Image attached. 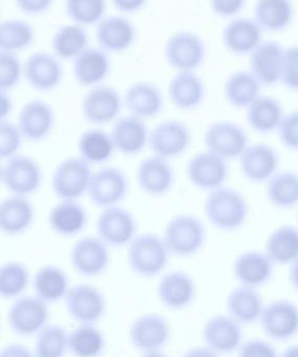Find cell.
<instances>
[{
    "instance_id": "cell-1",
    "label": "cell",
    "mask_w": 298,
    "mask_h": 357,
    "mask_svg": "<svg viewBox=\"0 0 298 357\" xmlns=\"http://www.w3.org/2000/svg\"><path fill=\"white\" fill-rule=\"evenodd\" d=\"M203 211L214 228L222 232H236L249 220V205L240 191L222 186L207 193Z\"/></svg>"
},
{
    "instance_id": "cell-2",
    "label": "cell",
    "mask_w": 298,
    "mask_h": 357,
    "mask_svg": "<svg viewBox=\"0 0 298 357\" xmlns=\"http://www.w3.org/2000/svg\"><path fill=\"white\" fill-rule=\"evenodd\" d=\"M170 255L190 258L197 255L207 241V229L201 218L189 213L178 214L168 220L162 235Z\"/></svg>"
},
{
    "instance_id": "cell-3",
    "label": "cell",
    "mask_w": 298,
    "mask_h": 357,
    "mask_svg": "<svg viewBox=\"0 0 298 357\" xmlns=\"http://www.w3.org/2000/svg\"><path fill=\"white\" fill-rule=\"evenodd\" d=\"M170 256L163 238L155 233L137 234L127 247V266L141 278H155L163 274Z\"/></svg>"
},
{
    "instance_id": "cell-4",
    "label": "cell",
    "mask_w": 298,
    "mask_h": 357,
    "mask_svg": "<svg viewBox=\"0 0 298 357\" xmlns=\"http://www.w3.org/2000/svg\"><path fill=\"white\" fill-rule=\"evenodd\" d=\"M48 304L35 295H23L13 300L6 314L8 328L21 337H36L49 324Z\"/></svg>"
},
{
    "instance_id": "cell-5",
    "label": "cell",
    "mask_w": 298,
    "mask_h": 357,
    "mask_svg": "<svg viewBox=\"0 0 298 357\" xmlns=\"http://www.w3.org/2000/svg\"><path fill=\"white\" fill-rule=\"evenodd\" d=\"M164 56L176 73H195L205 62L207 47L203 38L197 33L176 31L166 41Z\"/></svg>"
},
{
    "instance_id": "cell-6",
    "label": "cell",
    "mask_w": 298,
    "mask_h": 357,
    "mask_svg": "<svg viewBox=\"0 0 298 357\" xmlns=\"http://www.w3.org/2000/svg\"><path fill=\"white\" fill-rule=\"evenodd\" d=\"M192 133L180 119H166L149 131L148 146L155 156L166 160L180 158L190 148Z\"/></svg>"
},
{
    "instance_id": "cell-7",
    "label": "cell",
    "mask_w": 298,
    "mask_h": 357,
    "mask_svg": "<svg viewBox=\"0 0 298 357\" xmlns=\"http://www.w3.org/2000/svg\"><path fill=\"white\" fill-rule=\"evenodd\" d=\"M96 232L109 248L121 249L137 236L138 222L130 210L112 206L100 212L96 220Z\"/></svg>"
},
{
    "instance_id": "cell-8",
    "label": "cell",
    "mask_w": 298,
    "mask_h": 357,
    "mask_svg": "<svg viewBox=\"0 0 298 357\" xmlns=\"http://www.w3.org/2000/svg\"><path fill=\"white\" fill-rule=\"evenodd\" d=\"M68 316L77 324H97L107 312V299L102 291L89 283L70 287L64 299Z\"/></svg>"
},
{
    "instance_id": "cell-9",
    "label": "cell",
    "mask_w": 298,
    "mask_h": 357,
    "mask_svg": "<svg viewBox=\"0 0 298 357\" xmlns=\"http://www.w3.org/2000/svg\"><path fill=\"white\" fill-rule=\"evenodd\" d=\"M205 150L224 160L239 159L249 144L246 131L232 121H218L210 125L203 134Z\"/></svg>"
},
{
    "instance_id": "cell-10",
    "label": "cell",
    "mask_w": 298,
    "mask_h": 357,
    "mask_svg": "<svg viewBox=\"0 0 298 357\" xmlns=\"http://www.w3.org/2000/svg\"><path fill=\"white\" fill-rule=\"evenodd\" d=\"M259 323L272 341H291L298 335V305L288 299L274 300L264 306Z\"/></svg>"
},
{
    "instance_id": "cell-11",
    "label": "cell",
    "mask_w": 298,
    "mask_h": 357,
    "mask_svg": "<svg viewBox=\"0 0 298 357\" xmlns=\"http://www.w3.org/2000/svg\"><path fill=\"white\" fill-rule=\"evenodd\" d=\"M130 181L123 169L106 167L92 174L87 195L96 207L117 206L129 195Z\"/></svg>"
},
{
    "instance_id": "cell-12",
    "label": "cell",
    "mask_w": 298,
    "mask_h": 357,
    "mask_svg": "<svg viewBox=\"0 0 298 357\" xmlns=\"http://www.w3.org/2000/svg\"><path fill=\"white\" fill-rule=\"evenodd\" d=\"M92 174L91 165L81 157L65 159L52 174V191L60 199H79L87 193Z\"/></svg>"
},
{
    "instance_id": "cell-13",
    "label": "cell",
    "mask_w": 298,
    "mask_h": 357,
    "mask_svg": "<svg viewBox=\"0 0 298 357\" xmlns=\"http://www.w3.org/2000/svg\"><path fill=\"white\" fill-rule=\"evenodd\" d=\"M123 98L112 86L98 85L90 88L81 102V113L88 123L106 126L120 117Z\"/></svg>"
},
{
    "instance_id": "cell-14",
    "label": "cell",
    "mask_w": 298,
    "mask_h": 357,
    "mask_svg": "<svg viewBox=\"0 0 298 357\" xmlns=\"http://www.w3.org/2000/svg\"><path fill=\"white\" fill-rule=\"evenodd\" d=\"M242 327L228 314L212 316L203 324V344L220 356L237 354L244 342Z\"/></svg>"
},
{
    "instance_id": "cell-15",
    "label": "cell",
    "mask_w": 298,
    "mask_h": 357,
    "mask_svg": "<svg viewBox=\"0 0 298 357\" xmlns=\"http://www.w3.org/2000/svg\"><path fill=\"white\" fill-rule=\"evenodd\" d=\"M111 262L110 250L98 236H85L73 245L70 264L85 278H97L107 272Z\"/></svg>"
},
{
    "instance_id": "cell-16",
    "label": "cell",
    "mask_w": 298,
    "mask_h": 357,
    "mask_svg": "<svg viewBox=\"0 0 298 357\" xmlns=\"http://www.w3.org/2000/svg\"><path fill=\"white\" fill-rule=\"evenodd\" d=\"M1 182L13 195L29 197L41 187L43 172L31 157L15 155L2 167Z\"/></svg>"
},
{
    "instance_id": "cell-17",
    "label": "cell",
    "mask_w": 298,
    "mask_h": 357,
    "mask_svg": "<svg viewBox=\"0 0 298 357\" xmlns=\"http://www.w3.org/2000/svg\"><path fill=\"white\" fill-rule=\"evenodd\" d=\"M228 174V161L207 150L196 153L187 163V178L199 190L210 192L224 186Z\"/></svg>"
},
{
    "instance_id": "cell-18",
    "label": "cell",
    "mask_w": 298,
    "mask_h": 357,
    "mask_svg": "<svg viewBox=\"0 0 298 357\" xmlns=\"http://www.w3.org/2000/svg\"><path fill=\"white\" fill-rule=\"evenodd\" d=\"M129 337L132 346L141 354L163 350L171 339V326L162 314L148 312L133 321Z\"/></svg>"
},
{
    "instance_id": "cell-19",
    "label": "cell",
    "mask_w": 298,
    "mask_h": 357,
    "mask_svg": "<svg viewBox=\"0 0 298 357\" xmlns=\"http://www.w3.org/2000/svg\"><path fill=\"white\" fill-rule=\"evenodd\" d=\"M197 287L193 277L185 271L165 273L157 285V296L164 307L173 312L187 310L196 299Z\"/></svg>"
},
{
    "instance_id": "cell-20",
    "label": "cell",
    "mask_w": 298,
    "mask_h": 357,
    "mask_svg": "<svg viewBox=\"0 0 298 357\" xmlns=\"http://www.w3.org/2000/svg\"><path fill=\"white\" fill-rule=\"evenodd\" d=\"M23 77L33 89L50 92L62 84L64 69L60 59L54 54L37 52L23 64Z\"/></svg>"
},
{
    "instance_id": "cell-21",
    "label": "cell",
    "mask_w": 298,
    "mask_h": 357,
    "mask_svg": "<svg viewBox=\"0 0 298 357\" xmlns=\"http://www.w3.org/2000/svg\"><path fill=\"white\" fill-rule=\"evenodd\" d=\"M238 160L243 177L255 184L267 182L280 165L276 151L270 144L262 142L249 144Z\"/></svg>"
},
{
    "instance_id": "cell-22",
    "label": "cell",
    "mask_w": 298,
    "mask_h": 357,
    "mask_svg": "<svg viewBox=\"0 0 298 357\" xmlns=\"http://www.w3.org/2000/svg\"><path fill=\"white\" fill-rule=\"evenodd\" d=\"M98 47L108 54H123L135 44L137 29L135 24L123 15L104 17L95 31Z\"/></svg>"
},
{
    "instance_id": "cell-23",
    "label": "cell",
    "mask_w": 298,
    "mask_h": 357,
    "mask_svg": "<svg viewBox=\"0 0 298 357\" xmlns=\"http://www.w3.org/2000/svg\"><path fill=\"white\" fill-rule=\"evenodd\" d=\"M56 123L54 109L42 100H31L21 109L18 115L19 132L23 139L40 142L49 137Z\"/></svg>"
},
{
    "instance_id": "cell-24",
    "label": "cell",
    "mask_w": 298,
    "mask_h": 357,
    "mask_svg": "<svg viewBox=\"0 0 298 357\" xmlns=\"http://www.w3.org/2000/svg\"><path fill=\"white\" fill-rule=\"evenodd\" d=\"M284 50L278 42L266 40L249 54V71L262 87H274L280 83Z\"/></svg>"
},
{
    "instance_id": "cell-25",
    "label": "cell",
    "mask_w": 298,
    "mask_h": 357,
    "mask_svg": "<svg viewBox=\"0 0 298 357\" xmlns=\"http://www.w3.org/2000/svg\"><path fill=\"white\" fill-rule=\"evenodd\" d=\"M136 180L139 188L146 195L164 197L173 188L175 173L169 161L152 155L138 165Z\"/></svg>"
},
{
    "instance_id": "cell-26",
    "label": "cell",
    "mask_w": 298,
    "mask_h": 357,
    "mask_svg": "<svg viewBox=\"0 0 298 357\" xmlns=\"http://www.w3.org/2000/svg\"><path fill=\"white\" fill-rule=\"evenodd\" d=\"M110 135L115 151L123 156H137L148 146L149 130L146 121L133 115L119 117L115 121Z\"/></svg>"
},
{
    "instance_id": "cell-27",
    "label": "cell",
    "mask_w": 298,
    "mask_h": 357,
    "mask_svg": "<svg viewBox=\"0 0 298 357\" xmlns=\"http://www.w3.org/2000/svg\"><path fill=\"white\" fill-rule=\"evenodd\" d=\"M112 63L108 52L100 47L88 46L73 60L72 75L81 87L102 85L110 75Z\"/></svg>"
},
{
    "instance_id": "cell-28",
    "label": "cell",
    "mask_w": 298,
    "mask_h": 357,
    "mask_svg": "<svg viewBox=\"0 0 298 357\" xmlns=\"http://www.w3.org/2000/svg\"><path fill=\"white\" fill-rule=\"evenodd\" d=\"M164 105L161 89L150 82L139 81L132 84L123 96V107L129 114L142 121L159 116Z\"/></svg>"
},
{
    "instance_id": "cell-29",
    "label": "cell",
    "mask_w": 298,
    "mask_h": 357,
    "mask_svg": "<svg viewBox=\"0 0 298 357\" xmlns=\"http://www.w3.org/2000/svg\"><path fill=\"white\" fill-rule=\"evenodd\" d=\"M274 264L265 252L241 253L233 264V275L239 284L259 289L274 277Z\"/></svg>"
},
{
    "instance_id": "cell-30",
    "label": "cell",
    "mask_w": 298,
    "mask_h": 357,
    "mask_svg": "<svg viewBox=\"0 0 298 357\" xmlns=\"http://www.w3.org/2000/svg\"><path fill=\"white\" fill-rule=\"evenodd\" d=\"M261 27L255 19L237 17L230 20L222 31V44L235 56H246L261 43Z\"/></svg>"
},
{
    "instance_id": "cell-31",
    "label": "cell",
    "mask_w": 298,
    "mask_h": 357,
    "mask_svg": "<svg viewBox=\"0 0 298 357\" xmlns=\"http://www.w3.org/2000/svg\"><path fill=\"white\" fill-rule=\"evenodd\" d=\"M168 98L175 108L191 111L198 108L205 100V83L195 73H176L168 84Z\"/></svg>"
},
{
    "instance_id": "cell-32",
    "label": "cell",
    "mask_w": 298,
    "mask_h": 357,
    "mask_svg": "<svg viewBox=\"0 0 298 357\" xmlns=\"http://www.w3.org/2000/svg\"><path fill=\"white\" fill-rule=\"evenodd\" d=\"M36 211L27 197L10 195L0 202V232L18 236L31 229Z\"/></svg>"
},
{
    "instance_id": "cell-33",
    "label": "cell",
    "mask_w": 298,
    "mask_h": 357,
    "mask_svg": "<svg viewBox=\"0 0 298 357\" xmlns=\"http://www.w3.org/2000/svg\"><path fill=\"white\" fill-rule=\"evenodd\" d=\"M265 303L257 289L239 284L226 297V314L242 326L259 323Z\"/></svg>"
},
{
    "instance_id": "cell-34",
    "label": "cell",
    "mask_w": 298,
    "mask_h": 357,
    "mask_svg": "<svg viewBox=\"0 0 298 357\" xmlns=\"http://www.w3.org/2000/svg\"><path fill=\"white\" fill-rule=\"evenodd\" d=\"M48 225L60 236H77L87 227V210L77 199H61L50 210Z\"/></svg>"
},
{
    "instance_id": "cell-35",
    "label": "cell",
    "mask_w": 298,
    "mask_h": 357,
    "mask_svg": "<svg viewBox=\"0 0 298 357\" xmlns=\"http://www.w3.org/2000/svg\"><path fill=\"white\" fill-rule=\"evenodd\" d=\"M31 285L33 295L48 305L64 301L71 287L68 274L60 266L52 264L40 268L31 279Z\"/></svg>"
},
{
    "instance_id": "cell-36",
    "label": "cell",
    "mask_w": 298,
    "mask_h": 357,
    "mask_svg": "<svg viewBox=\"0 0 298 357\" xmlns=\"http://www.w3.org/2000/svg\"><path fill=\"white\" fill-rule=\"evenodd\" d=\"M284 108L274 96H258L246 108V121L249 127L259 134L276 132L283 117Z\"/></svg>"
},
{
    "instance_id": "cell-37",
    "label": "cell",
    "mask_w": 298,
    "mask_h": 357,
    "mask_svg": "<svg viewBox=\"0 0 298 357\" xmlns=\"http://www.w3.org/2000/svg\"><path fill=\"white\" fill-rule=\"evenodd\" d=\"M295 10L291 0H257L253 19L262 31L281 33L292 23Z\"/></svg>"
},
{
    "instance_id": "cell-38",
    "label": "cell",
    "mask_w": 298,
    "mask_h": 357,
    "mask_svg": "<svg viewBox=\"0 0 298 357\" xmlns=\"http://www.w3.org/2000/svg\"><path fill=\"white\" fill-rule=\"evenodd\" d=\"M264 252L274 266H290L298 258V228L286 225L274 229L266 239Z\"/></svg>"
},
{
    "instance_id": "cell-39",
    "label": "cell",
    "mask_w": 298,
    "mask_h": 357,
    "mask_svg": "<svg viewBox=\"0 0 298 357\" xmlns=\"http://www.w3.org/2000/svg\"><path fill=\"white\" fill-rule=\"evenodd\" d=\"M262 85L249 70L233 73L224 83V94L230 106L246 109L261 96Z\"/></svg>"
},
{
    "instance_id": "cell-40",
    "label": "cell",
    "mask_w": 298,
    "mask_h": 357,
    "mask_svg": "<svg viewBox=\"0 0 298 357\" xmlns=\"http://www.w3.org/2000/svg\"><path fill=\"white\" fill-rule=\"evenodd\" d=\"M79 157L92 165H104L112 159L115 151L110 133L100 128L86 130L77 142Z\"/></svg>"
},
{
    "instance_id": "cell-41",
    "label": "cell",
    "mask_w": 298,
    "mask_h": 357,
    "mask_svg": "<svg viewBox=\"0 0 298 357\" xmlns=\"http://www.w3.org/2000/svg\"><path fill=\"white\" fill-rule=\"evenodd\" d=\"M107 340L96 324L77 325L69 333V354L73 357H102Z\"/></svg>"
},
{
    "instance_id": "cell-42",
    "label": "cell",
    "mask_w": 298,
    "mask_h": 357,
    "mask_svg": "<svg viewBox=\"0 0 298 357\" xmlns=\"http://www.w3.org/2000/svg\"><path fill=\"white\" fill-rule=\"evenodd\" d=\"M89 46V37L85 27L81 25H61L52 39L54 56L63 61H73Z\"/></svg>"
},
{
    "instance_id": "cell-43",
    "label": "cell",
    "mask_w": 298,
    "mask_h": 357,
    "mask_svg": "<svg viewBox=\"0 0 298 357\" xmlns=\"http://www.w3.org/2000/svg\"><path fill=\"white\" fill-rule=\"evenodd\" d=\"M266 197L279 209H291L298 206V174L276 172L266 182Z\"/></svg>"
},
{
    "instance_id": "cell-44",
    "label": "cell",
    "mask_w": 298,
    "mask_h": 357,
    "mask_svg": "<svg viewBox=\"0 0 298 357\" xmlns=\"http://www.w3.org/2000/svg\"><path fill=\"white\" fill-rule=\"evenodd\" d=\"M36 33L31 24L22 19L0 21V52L17 54L33 45Z\"/></svg>"
},
{
    "instance_id": "cell-45",
    "label": "cell",
    "mask_w": 298,
    "mask_h": 357,
    "mask_svg": "<svg viewBox=\"0 0 298 357\" xmlns=\"http://www.w3.org/2000/svg\"><path fill=\"white\" fill-rule=\"evenodd\" d=\"M69 331L60 324H48L35 337V357H66Z\"/></svg>"
},
{
    "instance_id": "cell-46",
    "label": "cell",
    "mask_w": 298,
    "mask_h": 357,
    "mask_svg": "<svg viewBox=\"0 0 298 357\" xmlns=\"http://www.w3.org/2000/svg\"><path fill=\"white\" fill-rule=\"evenodd\" d=\"M31 283L29 268L22 262L0 264V299L15 300L23 296Z\"/></svg>"
},
{
    "instance_id": "cell-47",
    "label": "cell",
    "mask_w": 298,
    "mask_h": 357,
    "mask_svg": "<svg viewBox=\"0 0 298 357\" xmlns=\"http://www.w3.org/2000/svg\"><path fill=\"white\" fill-rule=\"evenodd\" d=\"M65 12L74 24L93 26L106 17L107 0H65Z\"/></svg>"
},
{
    "instance_id": "cell-48",
    "label": "cell",
    "mask_w": 298,
    "mask_h": 357,
    "mask_svg": "<svg viewBox=\"0 0 298 357\" xmlns=\"http://www.w3.org/2000/svg\"><path fill=\"white\" fill-rule=\"evenodd\" d=\"M23 64L16 54L0 52V90L8 92L20 83Z\"/></svg>"
},
{
    "instance_id": "cell-49",
    "label": "cell",
    "mask_w": 298,
    "mask_h": 357,
    "mask_svg": "<svg viewBox=\"0 0 298 357\" xmlns=\"http://www.w3.org/2000/svg\"><path fill=\"white\" fill-rule=\"evenodd\" d=\"M22 140L17 125L8 121H0V160H8L18 154Z\"/></svg>"
},
{
    "instance_id": "cell-50",
    "label": "cell",
    "mask_w": 298,
    "mask_h": 357,
    "mask_svg": "<svg viewBox=\"0 0 298 357\" xmlns=\"http://www.w3.org/2000/svg\"><path fill=\"white\" fill-rule=\"evenodd\" d=\"M280 83L286 89L298 91V45L285 48Z\"/></svg>"
},
{
    "instance_id": "cell-51",
    "label": "cell",
    "mask_w": 298,
    "mask_h": 357,
    "mask_svg": "<svg viewBox=\"0 0 298 357\" xmlns=\"http://www.w3.org/2000/svg\"><path fill=\"white\" fill-rule=\"evenodd\" d=\"M276 133L285 148L298 152V110L291 111L284 115Z\"/></svg>"
},
{
    "instance_id": "cell-52",
    "label": "cell",
    "mask_w": 298,
    "mask_h": 357,
    "mask_svg": "<svg viewBox=\"0 0 298 357\" xmlns=\"http://www.w3.org/2000/svg\"><path fill=\"white\" fill-rule=\"evenodd\" d=\"M238 357H279L276 348L272 342L263 339L244 341L237 351Z\"/></svg>"
},
{
    "instance_id": "cell-53",
    "label": "cell",
    "mask_w": 298,
    "mask_h": 357,
    "mask_svg": "<svg viewBox=\"0 0 298 357\" xmlns=\"http://www.w3.org/2000/svg\"><path fill=\"white\" fill-rule=\"evenodd\" d=\"M209 2L212 12L220 18H235L246 4V0H209Z\"/></svg>"
},
{
    "instance_id": "cell-54",
    "label": "cell",
    "mask_w": 298,
    "mask_h": 357,
    "mask_svg": "<svg viewBox=\"0 0 298 357\" xmlns=\"http://www.w3.org/2000/svg\"><path fill=\"white\" fill-rule=\"evenodd\" d=\"M54 0H15L17 8L27 16L46 14L52 8Z\"/></svg>"
},
{
    "instance_id": "cell-55",
    "label": "cell",
    "mask_w": 298,
    "mask_h": 357,
    "mask_svg": "<svg viewBox=\"0 0 298 357\" xmlns=\"http://www.w3.org/2000/svg\"><path fill=\"white\" fill-rule=\"evenodd\" d=\"M118 12L130 15L140 12L148 3V0H111Z\"/></svg>"
},
{
    "instance_id": "cell-56",
    "label": "cell",
    "mask_w": 298,
    "mask_h": 357,
    "mask_svg": "<svg viewBox=\"0 0 298 357\" xmlns=\"http://www.w3.org/2000/svg\"><path fill=\"white\" fill-rule=\"evenodd\" d=\"M0 357H35L33 350L20 343H10L0 348Z\"/></svg>"
},
{
    "instance_id": "cell-57",
    "label": "cell",
    "mask_w": 298,
    "mask_h": 357,
    "mask_svg": "<svg viewBox=\"0 0 298 357\" xmlns=\"http://www.w3.org/2000/svg\"><path fill=\"white\" fill-rule=\"evenodd\" d=\"M13 110V102L8 92L0 90V121H6Z\"/></svg>"
},
{
    "instance_id": "cell-58",
    "label": "cell",
    "mask_w": 298,
    "mask_h": 357,
    "mask_svg": "<svg viewBox=\"0 0 298 357\" xmlns=\"http://www.w3.org/2000/svg\"><path fill=\"white\" fill-rule=\"evenodd\" d=\"M182 357H220V356L203 345L190 348L182 354Z\"/></svg>"
},
{
    "instance_id": "cell-59",
    "label": "cell",
    "mask_w": 298,
    "mask_h": 357,
    "mask_svg": "<svg viewBox=\"0 0 298 357\" xmlns=\"http://www.w3.org/2000/svg\"><path fill=\"white\" fill-rule=\"evenodd\" d=\"M289 268V281L291 287L298 293V258L293 264H291Z\"/></svg>"
},
{
    "instance_id": "cell-60",
    "label": "cell",
    "mask_w": 298,
    "mask_h": 357,
    "mask_svg": "<svg viewBox=\"0 0 298 357\" xmlns=\"http://www.w3.org/2000/svg\"><path fill=\"white\" fill-rule=\"evenodd\" d=\"M279 357H298V344L289 346L281 352Z\"/></svg>"
},
{
    "instance_id": "cell-61",
    "label": "cell",
    "mask_w": 298,
    "mask_h": 357,
    "mask_svg": "<svg viewBox=\"0 0 298 357\" xmlns=\"http://www.w3.org/2000/svg\"><path fill=\"white\" fill-rule=\"evenodd\" d=\"M140 357H169L164 354L163 350H157V351L144 352Z\"/></svg>"
},
{
    "instance_id": "cell-62",
    "label": "cell",
    "mask_w": 298,
    "mask_h": 357,
    "mask_svg": "<svg viewBox=\"0 0 298 357\" xmlns=\"http://www.w3.org/2000/svg\"><path fill=\"white\" fill-rule=\"evenodd\" d=\"M1 178H2V167H1V165H0V182H1Z\"/></svg>"
},
{
    "instance_id": "cell-63",
    "label": "cell",
    "mask_w": 298,
    "mask_h": 357,
    "mask_svg": "<svg viewBox=\"0 0 298 357\" xmlns=\"http://www.w3.org/2000/svg\"><path fill=\"white\" fill-rule=\"evenodd\" d=\"M297 220H298V212H297Z\"/></svg>"
}]
</instances>
